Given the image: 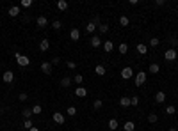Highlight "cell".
I'll return each instance as SVG.
<instances>
[{
	"mask_svg": "<svg viewBox=\"0 0 178 131\" xmlns=\"http://www.w3.org/2000/svg\"><path fill=\"white\" fill-rule=\"evenodd\" d=\"M16 62H18V66H21V67H27V66L30 64V59L27 55H21V53H16Z\"/></svg>",
	"mask_w": 178,
	"mask_h": 131,
	"instance_id": "6da1fadb",
	"label": "cell"
},
{
	"mask_svg": "<svg viewBox=\"0 0 178 131\" xmlns=\"http://www.w3.org/2000/svg\"><path fill=\"white\" fill-rule=\"evenodd\" d=\"M144 81H146V71H139L135 75V85L141 87V85H144Z\"/></svg>",
	"mask_w": 178,
	"mask_h": 131,
	"instance_id": "7a4b0ae2",
	"label": "cell"
},
{
	"mask_svg": "<svg viewBox=\"0 0 178 131\" xmlns=\"http://www.w3.org/2000/svg\"><path fill=\"white\" fill-rule=\"evenodd\" d=\"M52 119H54V122H57V124H64V122H66V117H64V113H61V112H54Z\"/></svg>",
	"mask_w": 178,
	"mask_h": 131,
	"instance_id": "3957f363",
	"label": "cell"
},
{
	"mask_svg": "<svg viewBox=\"0 0 178 131\" xmlns=\"http://www.w3.org/2000/svg\"><path fill=\"white\" fill-rule=\"evenodd\" d=\"M176 57H178V53H176L175 48H171V50H167V52L164 53V59L169 60V62H171V60H176Z\"/></svg>",
	"mask_w": 178,
	"mask_h": 131,
	"instance_id": "277c9868",
	"label": "cell"
},
{
	"mask_svg": "<svg viewBox=\"0 0 178 131\" xmlns=\"http://www.w3.org/2000/svg\"><path fill=\"white\" fill-rule=\"evenodd\" d=\"M132 75H134V71H132V67H130V66H126V67H123V69H121V78H123V80L132 78Z\"/></svg>",
	"mask_w": 178,
	"mask_h": 131,
	"instance_id": "5b68a950",
	"label": "cell"
},
{
	"mask_svg": "<svg viewBox=\"0 0 178 131\" xmlns=\"http://www.w3.org/2000/svg\"><path fill=\"white\" fill-rule=\"evenodd\" d=\"M20 14H21V11H20L18 5H11L9 7V16L11 18H16V16H20Z\"/></svg>",
	"mask_w": 178,
	"mask_h": 131,
	"instance_id": "8992f818",
	"label": "cell"
},
{
	"mask_svg": "<svg viewBox=\"0 0 178 131\" xmlns=\"http://www.w3.org/2000/svg\"><path fill=\"white\" fill-rule=\"evenodd\" d=\"M36 23H37V27H39V28H45V27L48 25V20H46V16H39V18L36 20Z\"/></svg>",
	"mask_w": 178,
	"mask_h": 131,
	"instance_id": "52a82bcc",
	"label": "cell"
},
{
	"mask_svg": "<svg viewBox=\"0 0 178 131\" xmlns=\"http://www.w3.org/2000/svg\"><path fill=\"white\" fill-rule=\"evenodd\" d=\"M4 81H5V83H11V81L14 80V75H13V71H4Z\"/></svg>",
	"mask_w": 178,
	"mask_h": 131,
	"instance_id": "ba28073f",
	"label": "cell"
},
{
	"mask_svg": "<svg viewBox=\"0 0 178 131\" xmlns=\"http://www.w3.org/2000/svg\"><path fill=\"white\" fill-rule=\"evenodd\" d=\"M41 71L45 73V75H50V73H52V64L50 62H43L41 64Z\"/></svg>",
	"mask_w": 178,
	"mask_h": 131,
	"instance_id": "9c48e42d",
	"label": "cell"
},
{
	"mask_svg": "<svg viewBox=\"0 0 178 131\" xmlns=\"http://www.w3.org/2000/svg\"><path fill=\"white\" fill-rule=\"evenodd\" d=\"M75 96H77V97H86V96H87V91H86L84 87H77V89H75Z\"/></svg>",
	"mask_w": 178,
	"mask_h": 131,
	"instance_id": "30bf717a",
	"label": "cell"
},
{
	"mask_svg": "<svg viewBox=\"0 0 178 131\" xmlns=\"http://www.w3.org/2000/svg\"><path fill=\"white\" fill-rule=\"evenodd\" d=\"M89 43H91V46H93V48H98V46L102 44V39H100L98 36H93V37H91V41H89Z\"/></svg>",
	"mask_w": 178,
	"mask_h": 131,
	"instance_id": "8fae6325",
	"label": "cell"
},
{
	"mask_svg": "<svg viewBox=\"0 0 178 131\" xmlns=\"http://www.w3.org/2000/svg\"><path fill=\"white\" fill-rule=\"evenodd\" d=\"M103 50L107 52V53H110L112 50H114V43H112V41H105V43H103Z\"/></svg>",
	"mask_w": 178,
	"mask_h": 131,
	"instance_id": "7c38bea8",
	"label": "cell"
},
{
	"mask_svg": "<svg viewBox=\"0 0 178 131\" xmlns=\"http://www.w3.org/2000/svg\"><path fill=\"white\" fill-rule=\"evenodd\" d=\"M155 101H157V103H164V101H166V92L159 91V92L155 94Z\"/></svg>",
	"mask_w": 178,
	"mask_h": 131,
	"instance_id": "4fadbf2b",
	"label": "cell"
},
{
	"mask_svg": "<svg viewBox=\"0 0 178 131\" xmlns=\"http://www.w3.org/2000/svg\"><path fill=\"white\" fill-rule=\"evenodd\" d=\"M55 5H57L59 11H66L68 9V2H66V0H57V4H55Z\"/></svg>",
	"mask_w": 178,
	"mask_h": 131,
	"instance_id": "5bb4252c",
	"label": "cell"
},
{
	"mask_svg": "<svg viewBox=\"0 0 178 131\" xmlns=\"http://www.w3.org/2000/svg\"><path fill=\"white\" fill-rule=\"evenodd\" d=\"M48 48H50V41H48V39H43L41 43H39V50H41V52H46Z\"/></svg>",
	"mask_w": 178,
	"mask_h": 131,
	"instance_id": "9a60e30c",
	"label": "cell"
},
{
	"mask_svg": "<svg viewBox=\"0 0 178 131\" xmlns=\"http://www.w3.org/2000/svg\"><path fill=\"white\" fill-rule=\"evenodd\" d=\"M137 52H139L141 55H146L148 53V46L144 44V43H139V44H137Z\"/></svg>",
	"mask_w": 178,
	"mask_h": 131,
	"instance_id": "2e32d148",
	"label": "cell"
},
{
	"mask_svg": "<svg viewBox=\"0 0 178 131\" xmlns=\"http://www.w3.org/2000/svg\"><path fill=\"white\" fill-rule=\"evenodd\" d=\"M70 37L73 39V41H78V39H80V32H78V28H71V32H70Z\"/></svg>",
	"mask_w": 178,
	"mask_h": 131,
	"instance_id": "e0dca14e",
	"label": "cell"
},
{
	"mask_svg": "<svg viewBox=\"0 0 178 131\" xmlns=\"http://www.w3.org/2000/svg\"><path fill=\"white\" fill-rule=\"evenodd\" d=\"M123 131H135V124H134L132 120L125 122V126H123Z\"/></svg>",
	"mask_w": 178,
	"mask_h": 131,
	"instance_id": "ac0fdd59",
	"label": "cell"
},
{
	"mask_svg": "<svg viewBox=\"0 0 178 131\" xmlns=\"http://www.w3.org/2000/svg\"><path fill=\"white\" fill-rule=\"evenodd\" d=\"M71 81H73V80H71L70 76H64V78L61 80V87H70V85H71Z\"/></svg>",
	"mask_w": 178,
	"mask_h": 131,
	"instance_id": "d6986e66",
	"label": "cell"
},
{
	"mask_svg": "<svg viewBox=\"0 0 178 131\" xmlns=\"http://www.w3.org/2000/svg\"><path fill=\"white\" fill-rule=\"evenodd\" d=\"M119 105L121 106H123V108H126V106H130V97H121V99H119Z\"/></svg>",
	"mask_w": 178,
	"mask_h": 131,
	"instance_id": "ffe728a7",
	"label": "cell"
},
{
	"mask_svg": "<svg viewBox=\"0 0 178 131\" xmlns=\"http://www.w3.org/2000/svg\"><path fill=\"white\" fill-rule=\"evenodd\" d=\"M118 50H119V53H121V55H125V53L128 52V44H126V43H121V44L118 46Z\"/></svg>",
	"mask_w": 178,
	"mask_h": 131,
	"instance_id": "44dd1931",
	"label": "cell"
},
{
	"mask_svg": "<svg viewBox=\"0 0 178 131\" xmlns=\"http://www.w3.org/2000/svg\"><path fill=\"white\" fill-rule=\"evenodd\" d=\"M86 30H87V34H93V32L96 30V25H94L93 21H89V23H87V27H86Z\"/></svg>",
	"mask_w": 178,
	"mask_h": 131,
	"instance_id": "7402d4cb",
	"label": "cell"
},
{
	"mask_svg": "<svg viewBox=\"0 0 178 131\" xmlns=\"http://www.w3.org/2000/svg\"><path fill=\"white\" fill-rule=\"evenodd\" d=\"M150 73H151V75H157V73L160 71V67H159V64H151L150 66V69H148Z\"/></svg>",
	"mask_w": 178,
	"mask_h": 131,
	"instance_id": "603a6c76",
	"label": "cell"
},
{
	"mask_svg": "<svg viewBox=\"0 0 178 131\" xmlns=\"http://www.w3.org/2000/svg\"><path fill=\"white\" fill-rule=\"evenodd\" d=\"M94 73H96L98 76H103V75H105V67H103V66H96V67H94Z\"/></svg>",
	"mask_w": 178,
	"mask_h": 131,
	"instance_id": "cb8c5ba5",
	"label": "cell"
},
{
	"mask_svg": "<svg viewBox=\"0 0 178 131\" xmlns=\"http://www.w3.org/2000/svg\"><path fill=\"white\" fill-rule=\"evenodd\" d=\"M109 129H112V131L118 129V120H116V119H110V120H109Z\"/></svg>",
	"mask_w": 178,
	"mask_h": 131,
	"instance_id": "d4e9b609",
	"label": "cell"
},
{
	"mask_svg": "<svg viewBox=\"0 0 178 131\" xmlns=\"http://www.w3.org/2000/svg\"><path fill=\"white\" fill-rule=\"evenodd\" d=\"M128 23H130V20H128L126 16H121V18H119V25H121V27H126Z\"/></svg>",
	"mask_w": 178,
	"mask_h": 131,
	"instance_id": "484cf974",
	"label": "cell"
},
{
	"mask_svg": "<svg viewBox=\"0 0 178 131\" xmlns=\"http://www.w3.org/2000/svg\"><path fill=\"white\" fill-rule=\"evenodd\" d=\"M159 120V117H157V113H150L148 115V122H151V124H155V122Z\"/></svg>",
	"mask_w": 178,
	"mask_h": 131,
	"instance_id": "4316f807",
	"label": "cell"
},
{
	"mask_svg": "<svg viewBox=\"0 0 178 131\" xmlns=\"http://www.w3.org/2000/svg\"><path fill=\"white\" fill-rule=\"evenodd\" d=\"M66 113H68V115H71V117H75L77 115V108H75V106H70V108L66 110Z\"/></svg>",
	"mask_w": 178,
	"mask_h": 131,
	"instance_id": "83f0119b",
	"label": "cell"
},
{
	"mask_svg": "<svg viewBox=\"0 0 178 131\" xmlns=\"http://www.w3.org/2000/svg\"><path fill=\"white\" fill-rule=\"evenodd\" d=\"M159 44H160L159 37H151V39H150V46H153V48H155V46H159Z\"/></svg>",
	"mask_w": 178,
	"mask_h": 131,
	"instance_id": "f1b7e54d",
	"label": "cell"
},
{
	"mask_svg": "<svg viewBox=\"0 0 178 131\" xmlns=\"http://www.w3.org/2000/svg\"><path fill=\"white\" fill-rule=\"evenodd\" d=\"M98 30L102 32V34H107V32H109V25H105V23H102V25L98 27Z\"/></svg>",
	"mask_w": 178,
	"mask_h": 131,
	"instance_id": "f546056e",
	"label": "cell"
},
{
	"mask_svg": "<svg viewBox=\"0 0 178 131\" xmlns=\"http://www.w3.org/2000/svg\"><path fill=\"white\" fill-rule=\"evenodd\" d=\"M93 106H94V110H100L102 106H103V101H102V99H96V101L93 103Z\"/></svg>",
	"mask_w": 178,
	"mask_h": 131,
	"instance_id": "4dcf8cb0",
	"label": "cell"
},
{
	"mask_svg": "<svg viewBox=\"0 0 178 131\" xmlns=\"http://www.w3.org/2000/svg\"><path fill=\"white\" fill-rule=\"evenodd\" d=\"M52 27H54V28H55V30H61V28H62V23H61V21H59V20H55V21H54V23H52Z\"/></svg>",
	"mask_w": 178,
	"mask_h": 131,
	"instance_id": "1f68e13d",
	"label": "cell"
},
{
	"mask_svg": "<svg viewBox=\"0 0 178 131\" xmlns=\"http://www.w3.org/2000/svg\"><path fill=\"white\" fill-rule=\"evenodd\" d=\"M130 105H132V106H137V105H139V97H137V96H132V97H130Z\"/></svg>",
	"mask_w": 178,
	"mask_h": 131,
	"instance_id": "d6a6232c",
	"label": "cell"
},
{
	"mask_svg": "<svg viewBox=\"0 0 178 131\" xmlns=\"http://www.w3.org/2000/svg\"><path fill=\"white\" fill-rule=\"evenodd\" d=\"M21 113H23V117H25V119H29V117L32 115V108H25V110H23Z\"/></svg>",
	"mask_w": 178,
	"mask_h": 131,
	"instance_id": "836d02e7",
	"label": "cell"
},
{
	"mask_svg": "<svg viewBox=\"0 0 178 131\" xmlns=\"http://www.w3.org/2000/svg\"><path fill=\"white\" fill-rule=\"evenodd\" d=\"M41 105H34V106H32V113H41Z\"/></svg>",
	"mask_w": 178,
	"mask_h": 131,
	"instance_id": "e575fe53",
	"label": "cell"
},
{
	"mask_svg": "<svg viewBox=\"0 0 178 131\" xmlns=\"http://www.w3.org/2000/svg\"><path fill=\"white\" fill-rule=\"evenodd\" d=\"M175 112H176V108H175V106H173V105H169V106H167V108H166V113H169V115H173V113H175Z\"/></svg>",
	"mask_w": 178,
	"mask_h": 131,
	"instance_id": "d590c367",
	"label": "cell"
},
{
	"mask_svg": "<svg viewBox=\"0 0 178 131\" xmlns=\"http://www.w3.org/2000/svg\"><path fill=\"white\" fill-rule=\"evenodd\" d=\"M73 81H75V83H82V81H84V76H82V75H75Z\"/></svg>",
	"mask_w": 178,
	"mask_h": 131,
	"instance_id": "8d00e7d4",
	"label": "cell"
},
{
	"mask_svg": "<svg viewBox=\"0 0 178 131\" xmlns=\"http://www.w3.org/2000/svg\"><path fill=\"white\" fill-rule=\"evenodd\" d=\"M23 128H27V129L34 128V126H32V120H30V119H25V122H23Z\"/></svg>",
	"mask_w": 178,
	"mask_h": 131,
	"instance_id": "74e56055",
	"label": "cell"
},
{
	"mask_svg": "<svg viewBox=\"0 0 178 131\" xmlns=\"http://www.w3.org/2000/svg\"><path fill=\"white\" fill-rule=\"evenodd\" d=\"M32 5V0H21V7H30Z\"/></svg>",
	"mask_w": 178,
	"mask_h": 131,
	"instance_id": "f35d334b",
	"label": "cell"
},
{
	"mask_svg": "<svg viewBox=\"0 0 178 131\" xmlns=\"http://www.w3.org/2000/svg\"><path fill=\"white\" fill-rule=\"evenodd\" d=\"M59 62H61V57H54L50 64H52V66H55V64H59Z\"/></svg>",
	"mask_w": 178,
	"mask_h": 131,
	"instance_id": "ab89813d",
	"label": "cell"
},
{
	"mask_svg": "<svg viewBox=\"0 0 178 131\" xmlns=\"http://www.w3.org/2000/svg\"><path fill=\"white\" fill-rule=\"evenodd\" d=\"M93 23H94L96 27H100V25H102V23H100V18H98V16H94V18H93Z\"/></svg>",
	"mask_w": 178,
	"mask_h": 131,
	"instance_id": "60d3db41",
	"label": "cell"
},
{
	"mask_svg": "<svg viewBox=\"0 0 178 131\" xmlns=\"http://www.w3.org/2000/svg\"><path fill=\"white\" fill-rule=\"evenodd\" d=\"M18 99H20V101H27V94H25V92H21V94L18 96Z\"/></svg>",
	"mask_w": 178,
	"mask_h": 131,
	"instance_id": "b9f144b4",
	"label": "cell"
},
{
	"mask_svg": "<svg viewBox=\"0 0 178 131\" xmlns=\"http://www.w3.org/2000/svg\"><path fill=\"white\" fill-rule=\"evenodd\" d=\"M68 67H70V69H75V67H77V64L70 60V62H68Z\"/></svg>",
	"mask_w": 178,
	"mask_h": 131,
	"instance_id": "7bdbcfd3",
	"label": "cell"
},
{
	"mask_svg": "<svg viewBox=\"0 0 178 131\" xmlns=\"http://www.w3.org/2000/svg\"><path fill=\"white\" fill-rule=\"evenodd\" d=\"M164 4H166L164 0H157V2H155V5H159V7H160V5H164Z\"/></svg>",
	"mask_w": 178,
	"mask_h": 131,
	"instance_id": "ee69618b",
	"label": "cell"
},
{
	"mask_svg": "<svg viewBox=\"0 0 178 131\" xmlns=\"http://www.w3.org/2000/svg\"><path fill=\"white\" fill-rule=\"evenodd\" d=\"M29 131H39V129H37V128H30Z\"/></svg>",
	"mask_w": 178,
	"mask_h": 131,
	"instance_id": "f6af8a7d",
	"label": "cell"
},
{
	"mask_svg": "<svg viewBox=\"0 0 178 131\" xmlns=\"http://www.w3.org/2000/svg\"><path fill=\"white\" fill-rule=\"evenodd\" d=\"M169 131H178V129H176V128H171V129H169Z\"/></svg>",
	"mask_w": 178,
	"mask_h": 131,
	"instance_id": "bcb514c9",
	"label": "cell"
},
{
	"mask_svg": "<svg viewBox=\"0 0 178 131\" xmlns=\"http://www.w3.org/2000/svg\"><path fill=\"white\" fill-rule=\"evenodd\" d=\"M82 131H87V129H82Z\"/></svg>",
	"mask_w": 178,
	"mask_h": 131,
	"instance_id": "7dc6e473",
	"label": "cell"
}]
</instances>
